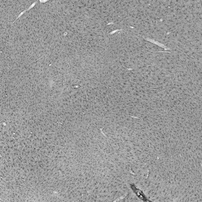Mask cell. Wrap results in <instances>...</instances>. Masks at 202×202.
I'll return each instance as SVG.
<instances>
[{
    "label": "cell",
    "instance_id": "6da1fadb",
    "mask_svg": "<svg viewBox=\"0 0 202 202\" xmlns=\"http://www.w3.org/2000/svg\"><path fill=\"white\" fill-rule=\"evenodd\" d=\"M131 187L132 189V190L135 192L136 195L138 196L139 198L142 200L146 201H149L146 198L144 194L143 193V192L138 189L134 185H131Z\"/></svg>",
    "mask_w": 202,
    "mask_h": 202
}]
</instances>
